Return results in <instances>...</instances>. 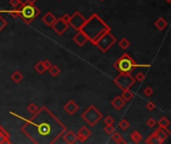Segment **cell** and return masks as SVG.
<instances>
[{
    "mask_svg": "<svg viewBox=\"0 0 171 144\" xmlns=\"http://www.w3.org/2000/svg\"><path fill=\"white\" fill-rule=\"evenodd\" d=\"M80 30L87 36L88 41L92 44H95L101 36L110 30V27L101 19L98 14L94 13L91 15V17L86 19Z\"/></svg>",
    "mask_w": 171,
    "mask_h": 144,
    "instance_id": "cell-2",
    "label": "cell"
},
{
    "mask_svg": "<svg viewBox=\"0 0 171 144\" xmlns=\"http://www.w3.org/2000/svg\"><path fill=\"white\" fill-rule=\"evenodd\" d=\"M32 118L26 120L21 130L34 143H55L66 127L47 107L39 108Z\"/></svg>",
    "mask_w": 171,
    "mask_h": 144,
    "instance_id": "cell-1",
    "label": "cell"
},
{
    "mask_svg": "<svg viewBox=\"0 0 171 144\" xmlns=\"http://www.w3.org/2000/svg\"><path fill=\"white\" fill-rule=\"evenodd\" d=\"M118 45H119V47H120L121 49H127L128 47L130 46V41L127 39V38L123 37V38H121V39L118 41Z\"/></svg>",
    "mask_w": 171,
    "mask_h": 144,
    "instance_id": "cell-28",
    "label": "cell"
},
{
    "mask_svg": "<svg viewBox=\"0 0 171 144\" xmlns=\"http://www.w3.org/2000/svg\"><path fill=\"white\" fill-rule=\"evenodd\" d=\"M7 24H8L7 20H6L5 18L2 16V15H0V31L3 30V29L5 28L6 26H7Z\"/></svg>",
    "mask_w": 171,
    "mask_h": 144,
    "instance_id": "cell-35",
    "label": "cell"
},
{
    "mask_svg": "<svg viewBox=\"0 0 171 144\" xmlns=\"http://www.w3.org/2000/svg\"><path fill=\"white\" fill-rule=\"evenodd\" d=\"M64 111L66 112L68 115H74L75 113H77L78 110H79V105L73 100H70L64 105L63 107Z\"/></svg>",
    "mask_w": 171,
    "mask_h": 144,
    "instance_id": "cell-11",
    "label": "cell"
},
{
    "mask_svg": "<svg viewBox=\"0 0 171 144\" xmlns=\"http://www.w3.org/2000/svg\"><path fill=\"white\" fill-rule=\"evenodd\" d=\"M120 96L127 102V101H130L134 97V93L130 89H124V90H122V93H121Z\"/></svg>",
    "mask_w": 171,
    "mask_h": 144,
    "instance_id": "cell-22",
    "label": "cell"
},
{
    "mask_svg": "<svg viewBox=\"0 0 171 144\" xmlns=\"http://www.w3.org/2000/svg\"><path fill=\"white\" fill-rule=\"evenodd\" d=\"M115 131V127H114L113 125H105L104 127V132L106 133L107 135H111L113 132Z\"/></svg>",
    "mask_w": 171,
    "mask_h": 144,
    "instance_id": "cell-32",
    "label": "cell"
},
{
    "mask_svg": "<svg viewBox=\"0 0 171 144\" xmlns=\"http://www.w3.org/2000/svg\"><path fill=\"white\" fill-rule=\"evenodd\" d=\"M143 94L145 96H147V97H149V96H151L153 94V89L149 86L145 87V88L143 89Z\"/></svg>",
    "mask_w": 171,
    "mask_h": 144,
    "instance_id": "cell-37",
    "label": "cell"
},
{
    "mask_svg": "<svg viewBox=\"0 0 171 144\" xmlns=\"http://www.w3.org/2000/svg\"><path fill=\"white\" fill-rule=\"evenodd\" d=\"M155 108H156V104L154 102H152V101H148L146 103V109L148 111H153V110H155Z\"/></svg>",
    "mask_w": 171,
    "mask_h": 144,
    "instance_id": "cell-36",
    "label": "cell"
},
{
    "mask_svg": "<svg viewBox=\"0 0 171 144\" xmlns=\"http://www.w3.org/2000/svg\"><path fill=\"white\" fill-rule=\"evenodd\" d=\"M40 14V9L34 4H25L19 8V18L25 23L29 24L36 19Z\"/></svg>",
    "mask_w": 171,
    "mask_h": 144,
    "instance_id": "cell-4",
    "label": "cell"
},
{
    "mask_svg": "<svg viewBox=\"0 0 171 144\" xmlns=\"http://www.w3.org/2000/svg\"><path fill=\"white\" fill-rule=\"evenodd\" d=\"M116 41L117 40H116L115 36H113V34L111 33V31L109 30L101 36L94 45L97 46V48L101 51V52L104 53V52H107V51L113 46Z\"/></svg>",
    "mask_w": 171,
    "mask_h": 144,
    "instance_id": "cell-6",
    "label": "cell"
},
{
    "mask_svg": "<svg viewBox=\"0 0 171 144\" xmlns=\"http://www.w3.org/2000/svg\"><path fill=\"white\" fill-rule=\"evenodd\" d=\"M103 122H104L105 125H113L114 122H115V120H114L112 116L108 115V116L105 117L104 119H103Z\"/></svg>",
    "mask_w": 171,
    "mask_h": 144,
    "instance_id": "cell-33",
    "label": "cell"
},
{
    "mask_svg": "<svg viewBox=\"0 0 171 144\" xmlns=\"http://www.w3.org/2000/svg\"><path fill=\"white\" fill-rule=\"evenodd\" d=\"M145 77H146L145 73H144V72L139 71V72H137V73L135 74L134 79L136 80V82H137V81H138V82H142V81H144V79H145Z\"/></svg>",
    "mask_w": 171,
    "mask_h": 144,
    "instance_id": "cell-30",
    "label": "cell"
},
{
    "mask_svg": "<svg viewBox=\"0 0 171 144\" xmlns=\"http://www.w3.org/2000/svg\"><path fill=\"white\" fill-rule=\"evenodd\" d=\"M48 71H49V74H50L52 77H57V76L61 73V69L59 68V66L53 65V64L51 65V67L48 69Z\"/></svg>",
    "mask_w": 171,
    "mask_h": 144,
    "instance_id": "cell-23",
    "label": "cell"
},
{
    "mask_svg": "<svg viewBox=\"0 0 171 144\" xmlns=\"http://www.w3.org/2000/svg\"><path fill=\"white\" fill-rule=\"evenodd\" d=\"M81 117H82L83 120H84L89 126L93 127V126H95L99 121L102 119L103 113L101 111H99L94 105H90V106L87 107L86 109H85V111L81 114Z\"/></svg>",
    "mask_w": 171,
    "mask_h": 144,
    "instance_id": "cell-5",
    "label": "cell"
},
{
    "mask_svg": "<svg viewBox=\"0 0 171 144\" xmlns=\"http://www.w3.org/2000/svg\"><path fill=\"white\" fill-rule=\"evenodd\" d=\"M130 137H131L132 141L134 143H139L142 141V135H141V133H139V131H137V130L132 131L131 134H130Z\"/></svg>",
    "mask_w": 171,
    "mask_h": 144,
    "instance_id": "cell-24",
    "label": "cell"
},
{
    "mask_svg": "<svg viewBox=\"0 0 171 144\" xmlns=\"http://www.w3.org/2000/svg\"><path fill=\"white\" fill-rule=\"evenodd\" d=\"M85 21H86V18L83 16L79 11H75L70 16V18H69L68 25L71 26L74 30L79 31L81 27L83 26V24L85 23Z\"/></svg>",
    "mask_w": 171,
    "mask_h": 144,
    "instance_id": "cell-8",
    "label": "cell"
},
{
    "mask_svg": "<svg viewBox=\"0 0 171 144\" xmlns=\"http://www.w3.org/2000/svg\"><path fill=\"white\" fill-rule=\"evenodd\" d=\"M114 68L117 69L119 72L122 73H131L135 68L138 67H145L148 68L150 67L149 64H138L133 60V58L129 55L128 53H124L118 58V60L113 64Z\"/></svg>",
    "mask_w": 171,
    "mask_h": 144,
    "instance_id": "cell-3",
    "label": "cell"
},
{
    "mask_svg": "<svg viewBox=\"0 0 171 144\" xmlns=\"http://www.w3.org/2000/svg\"><path fill=\"white\" fill-rule=\"evenodd\" d=\"M51 27H52L54 32H55L57 35H63L67 31L69 25L67 22H65L64 20L60 17V18H56L55 22L51 25Z\"/></svg>",
    "mask_w": 171,
    "mask_h": 144,
    "instance_id": "cell-9",
    "label": "cell"
},
{
    "mask_svg": "<svg viewBox=\"0 0 171 144\" xmlns=\"http://www.w3.org/2000/svg\"><path fill=\"white\" fill-rule=\"evenodd\" d=\"M166 2H167V3H170V2H171V0H166Z\"/></svg>",
    "mask_w": 171,
    "mask_h": 144,
    "instance_id": "cell-41",
    "label": "cell"
},
{
    "mask_svg": "<svg viewBox=\"0 0 171 144\" xmlns=\"http://www.w3.org/2000/svg\"><path fill=\"white\" fill-rule=\"evenodd\" d=\"M9 4L11 5V7L14 9H18L22 6V3L20 2V0H9Z\"/></svg>",
    "mask_w": 171,
    "mask_h": 144,
    "instance_id": "cell-31",
    "label": "cell"
},
{
    "mask_svg": "<svg viewBox=\"0 0 171 144\" xmlns=\"http://www.w3.org/2000/svg\"><path fill=\"white\" fill-rule=\"evenodd\" d=\"M11 141L9 140V135L3 128H0V144L4 143H10Z\"/></svg>",
    "mask_w": 171,
    "mask_h": 144,
    "instance_id": "cell-21",
    "label": "cell"
},
{
    "mask_svg": "<svg viewBox=\"0 0 171 144\" xmlns=\"http://www.w3.org/2000/svg\"><path fill=\"white\" fill-rule=\"evenodd\" d=\"M10 78H11V80H12L13 82L15 83V84H18V83H20V82H22V81H23L24 76L19 70H15L12 74H11Z\"/></svg>",
    "mask_w": 171,
    "mask_h": 144,
    "instance_id": "cell-19",
    "label": "cell"
},
{
    "mask_svg": "<svg viewBox=\"0 0 171 144\" xmlns=\"http://www.w3.org/2000/svg\"><path fill=\"white\" fill-rule=\"evenodd\" d=\"M56 18H57V17H56L55 15L53 14V13H51L50 11H48V12L45 13L44 16L41 18V21L43 22V23L46 26L51 27V25H52L54 22H55Z\"/></svg>",
    "mask_w": 171,
    "mask_h": 144,
    "instance_id": "cell-16",
    "label": "cell"
},
{
    "mask_svg": "<svg viewBox=\"0 0 171 144\" xmlns=\"http://www.w3.org/2000/svg\"><path fill=\"white\" fill-rule=\"evenodd\" d=\"M61 136L64 142H66L67 144H74L77 141V136L72 130H65Z\"/></svg>",
    "mask_w": 171,
    "mask_h": 144,
    "instance_id": "cell-12",
    "label": "cell"
},
{
    "mask_svg": "<svg viewBox=\"0 0 171 144\" xmlns=\"http://www.w3.org/2000/svg\"><path fill=\"white\" fill-rule=\"evenodd\" d=\"M61 18L63 20H64L65 22H67L68 23V21H69V18H70V15H68V14H64L63 16H61Z\"/></svg>",
    "mask_w": 171,
    "mask_h": 144,
    "instance_id": "cell-40",
    "label": "cell"
},
{
    "mask_svg": "<svg viewBox=\"0 0 171 144\" xmlns=\"http://www.w3.org/2000/svg\"><path fill=\"white\" fill-rule=\"evenodd\" d=\"M154 133H155V135L157 136V138H158L159 144H162V143L165 142V141L167 140L168 136H169L168 132L166 131V130L164 129V128H161V127L157 128V129L154 131Z\"/></svg>",
    "mask_w": 171,
    "mask_h": 144,
    "instance_id": "cell-14",
    "label": "cell"
},
{
    "mask_svg": "<svg viewBox=\"0 0 171 144\" xmlns=\"http://www.w3.org/2000/svg\"><path fill=\"white\" fill-rule=\"evenodd\" d=\"M36 1H38V0H20L22 5H25V4H35Z\"/></svg>",
    "mask_w": 171,
    "mask_h": 144,
    "instance_id": "cell-39",
    "label": "cell"
},
{
    "mask_svg": "<svg viewBox=\"0 0 171 144\" xmlns=\"http://www.w3.org/2000/svg\"><path fill=\"white\" fill-rule=\"evenodd\" d=\"M154 25L155 27H156L158 30H164V29L166 28V27L168 26V22H167V20L165 19V18H163V17H158L156 20H155V22H154Z\"/></svg>",
    "mask_w": 171,
    "mask_h": 144,
    "instance_id": "cell-18",
    "label": "cell"
},
{
    "mask_svg": "<svg viewBox=\"0 0 171 144\" xmlns=\"http://www.w3.org/2000/svg\"><path fill=\"white\" fill-rule=\"evenodd\" d=\"M145 143L146 144H159V140L154 132L150 134L149 136L145 139Z\"/></svg>",
    "mask_w": 171,
    "mask_h": 144,
    "instance_id": "cell-25",
    "label": "cell"
},
{
    "mask_svg": "<svg viewBox=\"0 0 171 144\" xmlns=\"http://www.w3.org/2000/svg\"><path fill=\"white\" fill-rule=\"evenodd\" d=\"M114 83L119 87L121 90L130 89L136 83V80L130 73H120L114 78Z\"/></svg>",
    "mask_w": 171,
    "mask_h": 144,
    "instance_id": "cell-7",
    "label": "cell"
},
{
    "mask_svg": "<svg viewBox=\"0 0 171 144\" xmlns=\"http://www.w3.org/2000/svg\"><path fill=\"white\" fill-rule=\"evenodd\" d=\"M91 134H92L91 130H90L87 126H82V127L78 130L76 136H77V140L81 141V142H85V141L91 136Z\"/></svg>",
    "mask_w": 171,
    "mask_h": 144,
    "instance_id": "cell-10",
    "label": "cell"
},
{
    "mask_svg": "<svg viewBox=\"0 0 171 144\" xmlns=\"http://www.w3.org/2000/svg\"><path fill=\"white\" fill-rule=\"evenodd\" d=\"M125 104H126V101L122 97H121L120 95L116 96V97H114L111 100L112 107H113L114 109H116V110H121L123 107L125 106Z\"/></svg>",
    "mask_w": 171,
    "mask_h": 144,
    "instance_id": "cell-15",
    "label": "cell"
},
{
    "mask_svg": "<svg viewBox=\"0 0 171 144\" xmlns=\"http://www.w3.org/2000/svg\"><path fill=\"white\" fill-rule=\"evenodd\" d=\"M34 69H35V71L37 72L38 74H43L44 72L46 71V68L44 67L42 60H39V61L36 63V64L34 65Z\"/></svg>",
    "mask_w": 171,
    "mask_h": 144,
    "instance_id": "cell-26",
    "label": "cell"
},
{
    "mask_svg": "<svg viewBox=\"0 0 171 144\" xmlns=\"http://www.w3.org/2000/svg\"><path fill=\"white\" fill-rule=\"evenodd\" d=\"M99 1H104V0H99Z\"/></svg>",
    "mask_w": 171,
    "mask_h": 144,
    "instance_id": "cell-42",
    "label": "cell"
},
{
    "mask_svg": "<svg viewBox=\"0 0 171 144\" xmlns=\"http://www.w3.org/2000/svg\"><path fill=\"white\" fill-rule=\"evenodd\" d=\"M157 124L159 125V127L164 128V129H165L166 131L168 132V134L171 135V131L168 129V128H169V125H170V120L167 118V117H165V116L161 117V118L159 119L158 121H157Z\"/></svg>",
    "mask_w": 171,
    "mask_h": 144,
    "instance_id": "cell-17",
    "label": "cell"
},
{
    "mask_svg": "<svg viewBox=\"0 0 171 144\" xmlns=\"http://www.w3.org/2000/svg\"><path fill=\"white\" fill-rule=\"evenodd\" d=\"M129 126H130V124L126 118H122L118 123V127L120 128L121 130H127L128 128H129Z\"/></svg>",
    "mask_w": 171,
    "mask_h": 144,
    "instance_id": "cell-29",
    "label": "cell"
},
{
    "mask_svg": "<svg viewBox=\"0 0 171 144\" xmlns=\"http://www.w3.org/2000/svg\"><path fill=\"white\" fill-rule=\"evenodd\" d=\"M110 136H111L112 140H113L114 142L117 143V144H126V143H127V142H126V140L123 138L122 136H121V134L119 133V132L114 131L113 133L110 135Z\"/></svg>",
    "mask_w": 171,
    "mask_h": 144,
    "instance_id": "cell-20",
    "label": "cell"
},
{
    "mask_svg": "<svg viewBox=\"0 0 171 144\" xmlns=\"http://www.w3.org/2000/svg\"><path fill=\"white\" fill-rule=\"evenodd\" d=\"M39 110V107H38V105L36 104V103L34 102H31V103H29L28 105H27V111L29 112V113H31V114H35L36 112Z\"/></svg>",
    "mask_w": 171,
    "mask_h": 144,
    "instance_id": "cell-27",
    "label": "cell"
},
{
    "mask_svg": "<svg viewBox=\"0 0 171 144\" xmlns=\"http://www.w3.org/2000/svg\"><path fill=\"white\" fill-rule=\"evenodd\" d=\"M73 41L75 42L79 47H82L86 44L87 41H88V38H87V36L85 35L82 31L79 30V31H77V33H76L75 35H74Z\"/></svg>",
    "mask_w": 171,
    "mask_h": 144,
    "instance_id": "cell-13",
    "label": "cell"
},
{
    "mask_svg": "<svg viewBox=\"0 0 171 144\" xmlns=\"http://www.w3.org/2000/svg\"><path fill=\"white\" fill-rule=\"evenodd\" d=\"M42 62H43V65H44L45 68H46V70H48V69L51 67V65H52V63H51V61L49 59H44Z\"/></svg>",
    "mask_w": 171,
    "mask_h": 144,
    "instance_id": "cell-38",
    "label": "cell"
},
{
    "mask_svg": "<svg viewBox=\"0 0 171 144\" xmlns=\"http://www.w3.org/2000/svg\"><path fill=\"white\" fill-rule=\"evenodd\" d=\"M146 125H147L148 127H150V128H153V127H155V125H157V121L155 120L154 118L150 117V118H148L147 121H146Z\"/></svg>",
    "mask_w": 171,
    "mask_h": 144,
    "instance_id": "cell-34",
    "label": "cell"
}]
</instances>
